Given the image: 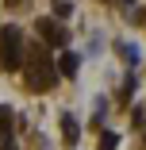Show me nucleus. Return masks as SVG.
I'll list each match as a JSON object with an SVG mask.
<instances>
[{
	"instance_id": "obj_1",
	"label": "nucleus",
	"mask_w": 146,
	"mask_h": 150,
	"mask_svg": "<svg viewBox=\"0 0 146 150\" xmlns=\"http://www.w3.org/2000/svg\"><path fill=\"white\" fill-rule=\"evenodd\" d=\"M27 85L35 88V93H50V88L58 85V69H54V62H50V54L39 46L35 50V58H31V66H27Z\"/></svg>"
},
{
	"instance_id": "obj_2",
	"label": "nucleus",
	"mask_w": 146,
	"mask_h": 150,
	"mask_svg": "<svg viewBox=\"0 0 146 150\" xmlns=\"http://www.w3.org/2000/svg\"><path fill=\"white\" fill-rule=\"evenodd\" d=\"M0 66L4 69L23 66V39H19L16 27H0Z\"/></svg>"
},
{
	"instance_id": "obj_3",
	"label": "nucleus",
	"mask_w": 146,
	"mask_h": 150,
	"mask_svg": "<svg viewBox=\"0 0 146 150\" xmlns=\"http://www.w3.org/2000/svg\"><path fill=\"white\" fill-rule=\"evenodd\" d=\"M39 35H42L50 46H58V50L66 46V31H62V27H58L54 19H39Z\"/></svg>"
},
{
	"instance_id": "obj_4",
	"label": "nucleus",
	"mask_w": 146,
	"mask_h": 150,
	"mask_svg": "<svg viewBox=\"0 0 146 150\" xmlns=\"http://www.w3.org/2000/svg\"><path fill=\"white\" fill-rule=\"evenodd\" d=\"M77 66H81V58H77L73 50H62V58H58V66H54V69H58V73H66V77H73Z\"/></svg>"
},
{
	"instance_id": "obj_5",
	"label": "nucleus",
	"mask_w": 146,
	"mask_h": 150,
	"mask_svg": "<svg viewBox=\"0 0 146 150\" xmlns=\"http://www.w3.org/2000/svg\"><path fill=\"white\" fill-rule=\"evenodd\" d=\"M62 135H66L69 142H77V135H81V127H77V119H73V115H62Z\"/></svg>"
},
{
	"instance_id": "obj_6",
	"label": "nucleus",
	"mask_w": 146,
	"mask_h": 150,
	"mask_svg": "<svg viewBox=\"0 0 146 150\" xmlns=\"http://www.w3.org/2000/svg\"><path fill=\"white\" fill-rule=\"evenodd\" d=\"M12 108H0V135H12Z\"/></svg>"
},
{
	"instance_id": "obj_7",
	"label": "nucleus",
	"mask_w": 146,
	"mask_h": 150,
	"mask_svg": "<svg viewBox=\"0 0 146 150\" xmlns=\"http://www.w3.org/2000/svg\"><path fill=\"white\" fill-rule=\"evenodd\" d=\"M115 146H119V135H115V131H104L100 135V150H115Z\"/></svg>"
},
{
	"instance_id": "obj_8",
	"label": "nucleus",
	"mask_w": 146,
	"mask_h": 150,
	"mask_svg": "<svg viewBox=\"0 0 146 150\" xmlns=\"http://www.w3.org/2000/svg\"><path fill=\"white\" fill-rule=\"evenodd\" d=\"M69 12H73V4H69V0H54V16H62V19H66Z\"/></svg>"
},
{
	"instance_id": "obj_9",
	"label": "nucleus",
	"mask_w": 146,
	"mask_h": 150,
	"mask_svg": "<svg viewBox=\"0 0 146 150\" xmlns=\"http://www.w3.org/2000/svg\"><path fill=\"white\" fill-rule=\"evenodd\" d=\"M119 54H123V58H127V62H131V66H135V62H138V50H135V46H119Z\"/></svg>"
},
{
	"instance_id": "obj_10",
	"label": "nucleus",
	"mask_w": 146,
	"mask_h": 150,
	"mask_svg": "<svg viewBox=\"0 0 146 150\" xmlns=\"http://www.w3.org/2000/svg\"><path fill=\"white\" fill-rule=\"evenodd\" d=\"M0 150H16V142H12V135H4V146Z\"/></svg>"
},
{
	"instance_id": "obj_11",
	"label": "nucleus",
	"mask_w": 146,
	"mask_h": 150,
	"mask_svg": "<svg viewBox=\"0 0 146 150\" xmlns=\"http://www.w3.org/2000/svg\"><path fill=\"white\" fill-rule=\"evenodd\" d=\"M4 4H12V8H16V4H23V0H4Z\"/></svg>"
},
{
	"instance_id": "obj_12",
	"label": "nucleus",
	"mask_w": 146,
	"mask_h": 150,
	"mask_svg": "<svg viewBox=\"0 0 146 150\" xmlns=\"http://www.w3.org/2000/svg\"><path fill=\"white\" fill-rule=\"evenodd\" d=\"M123 4H135V0H123Z\"/></svg>"
}]
</instances>
